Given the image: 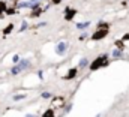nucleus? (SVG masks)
<instances>
[{
	"instance_id": "f257e3e1",
	"label": "nucleus",
	"mask_w": 129,
	"mask_h": 117,
	"mask_svg": "<svg viewBox=\"0 0 129 117\" xmlns=\"http://www.w3.org/2000/svg\"><path fill=\"white\" fill-rule=\"evenodd\" d=\"M107 65H108V58H107V56H99V57L90 65V69H92V71H96V69L102 68V66H107Z\"/></svg>"
},
{
	"instance_id": "f03ea898",
	"label": "nucleus",
	"mask_w": 129,
	"mask_h": 117,
	"mask_svg": "<svg viewBox=\"0 0 129 117\" xmlns=\"http://www.w3.org/2000/svg\"><path fill=\"white\" fill-rule=\"evenodd\" d=\"M108 35V29L107 27H104V29H99L98 32L93 33V36H92V39L93 41H99V39H102V38H105Z\"/></svg>"
},
{
	"instance_id": "7ed1b4c3",
	"label": "nucleus",
	"mask_w": 129,
	"mask_h": 117,
	"mask_svg": "<svg viewBox=\"0 0 129 117\" xmlns=\"http://www.w3.org/2000/svg\"><path fill=\"white\" fill-rule=\"evenodd\" d=\"M74 15H75V11H74V9H66V15H64L66 20H71Z\"/></svg>"
},
{
	"instance_id": "20e7f679",
	"label": "nucleus",
	"mask_w": 129,
	"mask_h": 117,
	"mask_svg": "<svg viewBox=\"0 0 129 117\" xmlns=\"http://www.w3.org/2000/svg\"><path fill=\"white\" fill-rule=\"evenodd\" d=\"M75 74H77V69H72V71H69V74L64 77V80H71V78H74V77H75Z\"/></svg>"
},
{
	"instance_id": "39448f33",
	"label": "nucleus",
	"mask_w": 129,
	"mask_h": 117,
	"mask_svg": "<svg viewBox=\"0 0 129 117\" xmlns=\"http://www.w3.org/2000/svg\"><path fill=\"white\" fill-rule=\"evenodd\" d=\"M64 48H66V44H64V42H60V45L57 47V53H63Z\"/></svg>"
},
{
	"instance_id": "423d86ee",
	"label": "nucleus",
	"mask_w": 129,
	"mask_h": 117,
	"mask_svg": "<svg viewBox=\"0 0 129 117\" xmlns=\"http://www.w3.org/2000/svg\"><path fill=\"white\" fill-rule=\"evenodd\" d=\"M42 117H54V111H53V110H47Z\"/></svg>"
},
{
	"instance_id": "0eeeda50",
	"label": "nucleus",
	"mask_w": 129,
	"mask_h": 117,
	"mask_svg": "<svg viewBox=\"0 0 129 117\" xmlns=\"http://www.w3.org/2000/svg\"><path fill=\"white\" fill-rule=\"evenodd\" d=\"M12 29H14V26H12V24H11V26H8V27L5 29V33H9V32H11Z\"/></svg>"
},
{
	"instance_id": "6e6552de",
	"label": "nucleus",
	"mask_w": 129,
	"mask_h": 117,
	"mask_svg": "<svg viewBox=\"0 0 129 117\" xmlns=\"http://www.w3.org/2000/svg\"><path fill=\"white\" fill-rule=\"evenodd\" d=\"M60 2H62V0H53V3H54V5H59Z\"/></svg>"
},
{
	"instance_id": "1a4fd4ad",
	"label": "nucleus",
	"mask_w": 129,
	"mask_h": 117,
	"mask_svg": "<svg viewBox=\"0 0 129 117\" xmlns=\"http://www.w3.org/2000/svg\"><path fill=\"white\" fill-rule=\"evenodd\" d=\"M32 2H38V0H32Z\"/></svg>"
}]
</instances>
